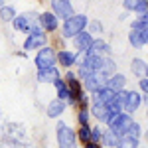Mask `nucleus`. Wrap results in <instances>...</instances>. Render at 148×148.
<instances>
[{
	"instance_id": "f257e3e1",
	"label": "nucleus",
	"mask_w": 148,
	"mask_h": 148,
	"mask_svg": "<svg viewBox=\"0 0 148 148\" xmlns=\"http://www.w3.org/2000/svg\"><path fill=\"white\" fill-rule=\"evenodd\" d=\"M87 26H89V18L85 14H75L61 24V36L65 40H73L75 36L83 34L87 30Z\"/></svg>"
},
{
	"instance_id": "f03ea898",
	"label": "nucleus",
	"mask_w": 148,
	"mask_h": 148,
	"mask_svg": "<svg viewBox=\"0 0 148 148\" xmlns=\"http://www.w3.org/2000/svg\"><path fill=\"white\" fill-rule=\"evenodd\" d=\"M56 134H57V146L59 148H77L79 136H77V132H75L71 126H67L65 123H61V121L57 123Z\"/></svg>"
},
{
	"instance_id": "7ed1b4c3",
	"label": "nucleus",
	"mask_w": 148,
	"mask_h": 148,
	"mask_svg": "<svg viewBox=\"0 0 148 148\" xmlns=\"http://www.w3.org/2000/svg\"><path fill=\"white\" fill-rule=\"evenodd\" d=\"M40 20V14L38 12H24V14H18L16 18H14V30L16 32H22V34H32V30H34V26L38 24Z\"/></svg>"
},
{
	"instance_id": "20e7f679",
	"label": "nucleus",
	"mask_w": 148,
	"mask_h": 148,
	"mask_svg": "<svg viewBox=\"0 0 148 148\" xmlns=\"http://www.w3.org/2000/svg\"><path fill=\"white\" fill-rule=\"evenodd\" d=\"M132 123H134L132 114H128V113H116V114H113V116L109 119L107 126H109L113 132H116L119 136H125L126 132H128V128L132 126Z\"/></svg>"
},
{
	"instance_id": "39448f33",
	"label": "nucleus",
	"mask_w": 148,
	"mask_h": 148,
	"mask_svg": "<svg viewBox=\"0 0 148 148\" xmlns=\"http://www.w3.org/2000/svg\"><path fill=\"white\" fill-rule=\"evenodd\" d=\"M34 63H36V67H38V71H40V69L56 67L57 51L51 46H46V47H42V49H38V51H36V57H34Z\"/></svg>"
},
{
	"instance_id": "423d86ee",
	"label": "nucleus",
	"mask_w": 148,
	"mask_h": 148,
	"mask_svg": "<svg viewBox=\"0 0 148 148\" xmlns=\"http://www.w3.org/2000/svg\"><path fill=\"white\" fill-rule=\"evenodd\" d=\"M49 6H51V12L56 14L59 20H63V22L67 18H71V16H75L71 0H49Z\"/></svg>"
},
{
	"instance_id": "0eeeda50",
	"label": "nucleus",
	"mask_w": 148,
	"mask_h": 148,
	"mask_svg": "<svg viewBox=\"0 0 148 148\" xmlns=\"http://www.w3.org/2000/svg\"><path fill=\"white\" fill-rule=\"evenodd\" d=\"M93 42H95V36L91 34V32H83V34L79 36H75L73 38V47H75V51L77 53H87V51H91V47H93Z\"/></svg>"
},
{
	"instance_id": "6e6552de",
	"label": "nucleus",
	"mask_w": 148,
	"mask_h": 148,
	"mask_svg": "<svg viewBox=\"0 0 148 148\" xmlns=\"http://www.w3.org/2000/svg\"><path fill=\"white\" fill-rule=\"evenodd\" d=\"M47 46V34L46 32H36L30 34L24 42V51H34V49H42Z\"/></svg>"
},
{
	"instance_id": "1a4fd4ad",
	"label": "nucleus",
	"mask_w": 148,
	"mask_h": 148,
	"mask_svg": "<svg viewBox=\"0 0 148 148\" xmlns=\"http://www.w3.org/2000/svg\"><path fill=\"white\" fill-rule=\"evenodd\" d=\"M38 22H40L42 30H44L46 34H47V32L51 34V32H57V30H61V26H59V18H57L53 12H49V10H47V12H42Z\"/></svg>"
},
{
	"instance_id": "9d476101",
	"label": "nucleus",
	"mask_w": 148,
	"mask_h": 148,
	"mask_svg": "<svg viewBox=\"0 0 148 148\" xmlns=\"http://www.w3.org/2000/svg\"><path fill=\"white\" fill-rule=\"evenodd\" d=\"M83 87H85V91L95 95V93H99L101 89L107 87V77H103L101 73L97 71V73H93L91 77H87V79L83 81Z\"/></svg>"
},
{
	"instance_id": "9b49d317",
	"label": "nucleus",
	"mask_w": 148,
	"mask_h": 148,
	"mask_svg": "<svg viewBox=\"0 0 148 148\" xmlns=\"http://www.w3.org/2000/svg\"><path fill=\"white\" fill-rule=\"evenodd\" d=\"M53 87H56L57 99L65 101L67 105H75V103H77L75 99H73V93H71V89H69V85H67V81L63 79V77H61L59 81H56V85H53Z\"/></svg>"
},
{
	"instance_id": "f8f14e48",
	"label": "nucleus",
	"mask_w": 148,
	"mask_h": 148,
	"mask_svg": "<svg viewBox=\"0 0 148 148\" xmlns=\"http://www.w3.org/2000/svg\"><path fill=\"white\" fill-rule=\"evenodd\" d=\"M140 105H142V93H140V91H128V93H126L125 113H128V114L136 113Z\"/></svg>"
},
{
	"instance_id": "ddd939ff",
	"label": "nucleus",
	"mask_w": 148,
	"mask_h": 148,
	"mask_svg": "<svg viewBox=\"0 0 148 148\" xmlns=\"http://www.w3.org/2000/svg\"><path fill=\"white\" fill-rule=\"evenodd\" d=\"M36 79L40 81V83H51V85H56V81L61 79V73H59V69H57V67L40 69V71L36 73Z\"/></svg>"
},
{
	"instance_id": "4468645a",
	"label": "nucleus",
	"mask_w": 148,
	"mask_h": 148,
	"mask_svg": "<svg viewBox=\"0 0 148 148\" xmlns=\"http://www.w3.org/2000/svg\"><path fill=\"white\" fill-rule=\"evenodd\" d=\"M79 61V53L77 51H69V49H61V51H57V63L61 65V67H73L75 63Z\"/></svg>"
},
{
	"instance_id": "2eb2a0df",
	"label": "nucleus",
	"mask_w": 148,
	"mask_h": 148,
	"mask_svg": "<svg viewBox=\"0 0 148 148\" xmlns=\"http://www.w3.org/2000/svg\"><path fill=\"white\" fill-rule=\"evenodd\" d=\"M103 63H105V57L99 56V53H95V51H87V53L83 56V65H87L89 69H93L95 73L101 71Z\"/></svg>"
},
{
	"instance_id": "dca6fc26",
	"label": "nucleus",
	"mask_w": 148,
	"mask_h": 148,
	"mask_svg": "<svg viewBox=\"0 0 148 148\" xmlns=\"http://www.w3.org/2000/svg\"><path fill=\"white\" fill-rule=\"evenodd\" d=\"M91 113L95 114V119L99 121V123H109V119L113 116L111 113V109H109V105H103V103H93L91 105Z\"/></svg>"
},
{
	"instance_id": "f3484780",
	"label": "nucleus",
	"mask_w": 148,
	"mask_h": 148,
	"mask_svg": "<svg viewBox=\"0 0 148 148\" xmlns=\"http://www.w3.org/2000/svg\"><path fill=\"white\" fill-rule=\"evenodd\" d=\"M65 107H67V103L61 101V99H53V101H49L46 109V114L49 119H57V116H61V114L65 113Z\"/></svg>"
},
{
	"instance_id": "a211bd4d",
	"label": "nucleus",
	"mask_w": 148,
	"mask_h": 148,
	"mask_svg": "<svg viewBox=\"0 0 148 148\" xmlns=\"http://www.w3.org/2000/svg\"><path fill=\"white\" fill-rule=\"evenodd\" d=\"M119 142H121V136L113 132L109 126L105 128V132H103V140H101V146L105 148H119Z\"/></svg>"
},
{
	"instance_id": "6ab92c4d",
	"label": "nucleus",
	"mask_w": 148,
	"mask_h": 148,
	"mask_svg": "<svg viewBox=\"0 0 148 148\" xmlns=\"http://www.w3.org/2000/svg\"><path fill=\"white\" fill-rule=\"evenodd\" d=\"M114 97H116V91L109 89V87H105V89H101L99 93H95V95H93V103H103V105H111V103L114 101Z\"/></svg>"
},
{
	"instance_id": "aec40b11",
	"label": "nucleus",
	"mask_w": 148,
	"mask_h": 148,
	"mask_svg": "<svg viewBox=\"0 0 148 148\" xmlns=\"http://www.w3.org/2000/svg\"><path fill=\"white\" fill-rule=\"evenodd\" d=\"M146 69H148V63L142 57H134V59L130 61V71H132V75H136L138 79L146 77Z\"/></svg>"
},
{
	"instance_id": "412c9836",
	"label": "nucleus",
	"mask_w": 148,
	"mask_h": 148,
	"mask_svg": "<svg viewBox=\"0 0 148 148\" xmlns=\"http://www.w3.org/2000/svg\"><path fill=\"white\" fill-rule=\"evenodd\" d=\"M107 87L113 89V91H125L126 87V77L123 73H114L111 79H107Z\"/></svg>"
},
{
	"instance_id": "4be33fe9",
	"label": "nucleus",
	"mask_w": 148,
	"mask_h": 148,
	"mask_svg": "<svg viewBox=\"0 0 148 148\" xmlns=\"http://www.w3.org/2000/svg\"><path fill=\"white\" fill-rule=\"evenodd\" d=\"M91 51H95V53H99V56H103V57H111V46H109L105 40H101V38H95Z\"/></svg>"
},
{
	"instance_id": "5701e85b",
	"label": "nucleus",
	"mask_w": 148,
	"mask_h": 148,
	"mask_svg": "<svg viewBox=\"0 0 148 148\" xmlns=\"http://www.w3.org/2000/svg\"><path fill=\"white\" fill-rule=\"evenodd\" d=\"M99 73H101L103 77H107V79H111L114 73H116V63H114L113 57H105V63H103V67H101Z\"/></svg>"
},
{
	"instance_id": "b1692460",
	"label": "nucleus",
	"mask_w": 148,
	"mask_h": 148,
	"mask_svg": "<svg viewBox=\"0 0 148 148\" xmlns=\"http://www.w3.org/2000/svg\"><path fill=\"white\" fill-rule=\"evenodd\" d=\"M128 44L132 47H136V49H140V47H144L146 44H144V38H142V32H138V30H130L128 32Z\"/></svg>"
},
{
	"instance_id": "393cba45",
	"label": "nucleus",
	"mask_w": 148,
	"mask_h": 148,
	"mask_svg": "<svg viewBox=\"0 0 148 148\" xmlns=\"http://www.w3.org/2000/svg\"><path fill=\"white\" fill-rule=\"evenodd\" d=\"M16 16L18 14H16V10L12 6H0V20L2 22H14Z\"/></svg>"
},
{
	"instance_id": "a878e982",
	"label": "nucleus",
	"mask_w": 148,
	"mask_h": 148,
	"mask_svg": "<svg viewBox=\"0 0 148 148\" xmlns=\"http://www.w3.org/2000/svg\"><path fill=\"white\" fill-rule=\"evenodd\" d=\"M77 136H79V140L83 142V144H89V142H91V126H89V125L79 126V130H77Z\"/></svg>"
},
{
	"instance_id": "bb28decb",
	"label": "nucleus",
	"mask_w": 148,
	"mask_h": 148,
	"mask_svg": "<svg viewBox=\"0 0 148 148\" xmlns=\"http://www.w3.org/2000/svg\"><path fill=\"white\" fill-rule=\"evenodd\" d=\"M148 28V18H134L132 22H130V30H138V32H142V30H146Z\"/></svg>"
},
{
	"instance_id": "cd10ccee",
	"label": "nucleus",
	"mask_w": 148,
	"mask_h": 148,
	"mask_svg": "<svg viewBox=\"0 0 148 148\" xmlns=\"http://www.w3.org/2000/svg\"><path fill=\"white\" fill-rule=\"evenodd\" d=\"M119 148H138V140L130 136H121V142H119Z\"/></svg>"
},
{
	"instance_id": "c85d7f7f",
	"label": "nucleus",
	"mask_w": 148,
	"mask_h": 148,
	"mask_svg": "<svg viewBox=\"0 0 148 148\" xmlns=\"http://www.w3.org/2000/svg\"><path fill=\"white\" fill-rule=\"evenodd\" d=\"M87 32H91L93 36H99V34L103 32V24H101V20H89Z\"/></svg>"
},
{
	"instance_id": "c756f323",
	"label": "nucleus",
	"mask_w": 148,
	"mask_h": 148,
	"mask_svg": "<svg viewBox=\"0 0 148 148\" xmlns=\"http://www.w3.org/2000/svg\"><path fill=\"white\" fill-rule=\"evenodd\" d=\"M103 132H105V128H101V126H91V142H97V144H101L103 140Z\"/></svg>"
},
{
	"instance_id": "7c9ffc66",
	"label": "nucleus",
	"mask_w": 148,
	"mask_h": 148,
	"mask_svg": "<svg viewBox=\"0 0 148 148\" xmlns=\"http://www.w3.org/2000/svg\"><path fill=\"white\" fill-rule=\"evenodd\" d=\"M140 134H142V126L138 125L136 121L132 123V126L128 128V132H126V136H130V138H136V140H140Z\"/></svg>"
},
{
	"instance_id": "2f4dec72",
	"label": "nucleus",
	"mask_w": 148,
	"mask_h": 148,
	"mask_svg": "<svg viewBox=\"0 0 148 148\" xmlns=\"http://www.w3.org/2000/svg\"><path fill=\"white\" fill-rule=\"evenodd\" d=\"M93 73H95V71H93V69H89L87 65H83V63H81V65H79V69H77V77H79L81 81H85L87 77H91Z\"/></svg>"
},
{
	"instance_id": "473e14b6",
	"label": "nucleus",
	"mask_w": 148,
	"mask_h": 148,
	"mask_svg": "<svg viewBox=\"0 0 148 148\" xmlns=\"http://www.w3.org/2000/svg\"><path fill=\"white\" fill-rule=\"evenodd\" d=\"M134 14H136L138 18H148V0H140V4H138Z\"/></svg>"
},
{
	"instance_id": "72a5a7b5",
	"label": "nucleus",
	"mask_w": 148,
	"mask_h": 148,
	"mask_svg": "<svg viewBox=\"0 0 148 148\" xmlns=\"http://www.w3.org/2000/svg\"><path fill=\"white\" fill-rule=\"evenodd\" d=\"M138 4H140V0H123V8L126 12H136Z\"/></svg>"
},
{
	"instance_id": "f704fd0d",
	"label": "nucleus",
	"mask_w": 148,
	"mask_h": 148,
	"mask_svg": "<svg viewBox=\"0 0 148 148\" xmlns=\"http://www.w3.org/2000/svg\"><path fill=\"white\" fill-rule=\"evenodd\" d=\"M89 114H91L89 109H81V111H79V114H77V119H79V126L89 125Z\"/></svg>"
},
{
	"instance_id": "c9c22d12",
	"label": "nucleus",
	"mask_w": 148,
	"mask_h": 148,
	"mask_svg": "<svg viewBox=\"0 0 148 148\" xmlns=\"http://www.w3.org/2000/svg\"><path fill=\"white\" fill-rule=\"evenodd\" d=\"M138 89L140 91H144L148 95V77H142V79H138Z\"/></svg>"
},
{
	"instance_id": "e433bc0d",
	"label": "nucleus",
	"mask_w": 148,
	"mask_h": 148,
	"mask_svg": "<svg viewBox=\"0 0 148 148\" xmlns=\"http://www.w3.org/2000/svg\"><path fill=\"white\" fill-rule=\"evenodd\" d=\"M85 148H101V144H97V142H89V144H85Z\"/></svg>"
},
{
	"instance_id": "4c0bfd02",
	"label": "nucleus",
	"mask_w": 148,
	"mask_h": 148,
	"mask_svg": "<svg viewBox=\"0 0 148 148\" xmlns=\"http://www.w3.org/2000/svg\"><path fill=\"white\" fill-rule=\"evenodd\" d=\"M142 38H144V44L148 46V28H146V30H142Z\"/></svg>"
},
{
	"instance_id": "58836bf2",
	"label": "nucleus",
	"mask_w": 148,
	"mask_h": 148,
	"mask_svg": "<svg viewBox=\"0 0 148 148\" xmlns=\"http://www.w3.org/2000/svg\"><path fill=\"white\" fill-rule=\"evenodd\" d=\"M146 77H148V69H146Z\"/></svg>"
},
{
	"instance_id": "ea45409f",
	"label": "nucleus",
	"mask_w": 148,
	"mask_h": 148,
	"mask_svg": "<svg viewBox=\"0 0 148 148\" xmlns=\"http://www.w3.org/2000/svg\"><path fill=\"white\" fill-rule=\"evenodd\" d=\"M146 114H148V109H146Z\"/></svg>"
},
{
	"instance_id": "a19ab883",
	"label": "nucleus",
	"mask_w": 148,
	"mask_h": 148,
	"mask_svg": "<svg viewBox=\"0 0 148 148\" xmlns=\"http://www.w3.org/2000/svg\"><path fill=\"white\" fill-rule=\"evenodd\" d=\"M138 148H142V146H138Z\"/></svg>"
}]
</instances>
